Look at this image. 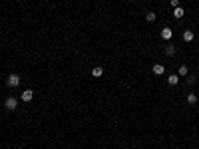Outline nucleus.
<instances>
[{"instance_id":"obj_11","label":"nucleus","mask_w":199,"mask_h":149,"mask_svg":"<svg viewBox=\"0 0 199 149\" xmlns=\"http://www.w3.org/2000/svg\"><path fill=\"white\" fill-rule=\"evenodd\" d=\"M167 81H169L171 86H175L177 81H179V76H169V78H167Z\"/></svg>"},{"instance_id":"obj_5","label":"nucleus","mask_w":199,"mask_h":149,"mask_svg":"<svg viewBox=\"0 0 199 149\" xmlns=\"http://www.w3.org/2000/svg\"><path fill=\"white\" fill-rule=\"evenodd\" d=\"M34 97V92L32 90H26V92H22V102H30Z\"/></svg>"},{"instance_id":"obj_6","label":"nucleus","mask_w":199,"mask_h":149,"mask_svg":"<svg viewBox=\"0 0 199 149\" xmlns=\"http://www.w3.org/2000/svg\"><path fill=\"white\" fill-rule=\"evenodd\" d=\"M163 72H165L163 64H155V66H153V74H155V76H161Z\"/></svg>"},{"instance_id":"obj_8","label":"nucleus","mask_w":199,"mask_h":149,"mask_svg":"<svg viewBox=\"0 0 199 149\" xmlns=\"http://www.w3.org/2000/svg\"><path fill=\"white\" fill-rule=\"evenodd\" d=\"M92 76H94V78H102V76H104V70L102 68H94L92 70Z\"/></svg>"},{"instance_id":"obj_13","label":"nucleus","mask_w":199,"mask_h":149,"mask_svg":"<svg viewBox=\"0 0 199 149\" xmlns=\"http://www.w3.org/2000/svg\"><path fill=\"white\" fill-rule=\"evenodd\" d=\"M179 76H187V68H185V66L179 68Z\"/></svg>"},{"instance_id":"obj_10","label":"nucleus","mask_w":199,"mask_h":149,"mask_svg":"<svg viewBox=\"0 0 199 149\" xmlns=\"http://www.w3.org/2000/svg\"><path fill=\"white\" fill-rule=\"evenodd\" d=\"M145 20L147 22H155V12H147L145 14Z\"/></svg>"},{"instance_id":"obj_14","label":"nucleus","mask_w":199,"mask_h":149,"mask_svg":"<svg viewBox=\"0 0 199 149\" xmlns=\"http://www.w3.org/2000/svg\"><path fill=\"white\" fill-rule=\"evenodd\" d=\"M171 6L175 8V6H179V0H171Z\"/></svg>"},{"instance_id":"obj_4","label":"nucleus","mask_w":199,"mask_h":149,"mask_svg":"<svg viewBox=\"0 0 199 149\" xmlns=\"http://www.w3.org/2000/svg\"><path fill=\"white\" fill-rule=\"evenodd\" d=\"M171 36H173L171 28H163V30H161V38H163V40H171Z\"/></svg>"},{"instance_id":"obj_7","label":"nucleus","mask_w":199,"mask_h":149,"mask_svg":"<svg viewBox=\"0 0 199 149\" xmlns=\"http://www.w3.org/2000/svg\"><path fill=\"white\" fill-rule=\"evenodd\" d=\"M183 14H185V10H183L181 6H175V8H173V16H175V18H183Z\"/></svg>"},{"instance_id":"obj_3","label":"nucleus","mask_w":199,"mask_h":149,"mask_svg":"<svg viewBox=\"0 0 199 149\" xmlns=\"http://www.w3.org/2000/svg\"><path fill=\"white\" fill-rule=\"evenodd\" d=\"M165 54H167V56H175V54H177V46H175V44H167Z\"/></svg>"},{"instance_id":"obj_9","label":"nucleus","mask_w":199,"mask_h":149,"mask_svg":"<svg viewBox=\"0 0 199 149\" xmlns=\"http://www.w3.org/2000/svg\"><path fill=\"white\" fill-rule=\"evenodd\" d=\"M183 40H185V42H191V40H193V32H191V30H185V32H183Z\"/></svg>"},{"instance_id":"obj_1","label":"nucleus","mask_w":199,"mask_h":149,"mask_svg":"<svg viewBox=\"0 0 199 149\" xmlns=\"http://www.w3.org/2000/svg\"><path fill=\"white\" fill-rule=\"evenodd\" d=\"M6 86H8V88H16V86H20V76H18V74H10V76L6 78Z\"/></svg>"},{"instance_id":"obj_2","label":"nucleus","mask_w":199,"mask_h":149,"mask_svg":"<svg viewBox=\"0 0 199 149\" xmlns=\"http://www.w3.org/2000/svg\"><path fill=\"white\" fill-rule=\"evenodd\" d=\"M4 107H6L8 111H14V109L18 107V100H16V97H6V102H4Z\"/></svg>"},{"instance_id":"obj_12","label":"nucleus","mask_w":199,"mask_h":149,"mask_svg":"<svg viewBox=\"0 0 199 149\" xmlns=\"http://www.w3.org/2000/svg\"><path fill=\"white\" fill-rule=\"evenodd\" d=\"M195 102H197L195 93H189V95H187V103H195Z\"/></svg>"}]
</instances>
